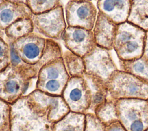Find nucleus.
Returning <instances> with one entry per match:
<instances>
[{"instance_id": "f3484780", "label": "nucleus", "mask_w": 148, "mask_h": 131, "mask_svg": "<svg viewBox=\"0 0 148 131\" xmlns=\"http://www.w3.org/2000/svg\"><path fill=\"white\" fill-rule=\"evenodd\" d=\"M127 21L148 30V0H131Z\"/></svg>"}, {"instance_id": "bb28decb", "label": "nucleus", "mask_w": 148, "mask_h": 131, "mask_svg": "<svg viewBox=\"0 0 148 131\" xmlns=\"http://www.w3.org/2000/svg\"><path fill=\"white\" fill-rule=\"evenodd\" d=\"M69 1H85V0H69ZM88 1H92V0H88Z\"/></svg>"}, {"instance_id": "6e6552de", "label": "nucleus", "mask_w": 148, "mask_h": 131, "mask_svg": "<svg viewBox=\"0 0 148 131\" xmlns=\"http://www.w3.org/2000/svg\"><path fill=\"white\" fill-rule=\"evenodd\" d=\"M34 32L46 38L61 40L67 24L62 5L50 11L33 14L31 17Z\"/></svg>"}, {"instance_id": "0eeeda50", "label": "nucleus", "mask_w": 148, "mask_h": 131, "mask_svg": "<svg viewBox=\"0 0 148 131\" xmlns=\"http://www.w3.org/2000/svg\"><path fill=\"white\" fill-rule=\"evenodd\" d=\"M117 120L130 131H143L148 124V100L124 99L116 101Z\"/></svg>"}, {"instance_id": "a878e982", "label": "nucleus", "mask_w": 148, "mask_h": 131, "mask_svg": "<svg viewBox=\"0 0 148 131\" xmlns=\"http://www.w3.org/2000/svg\"><path fill=\"white\" fill-rule=\"evenodd\" d=\"M5 1L14 2V3H26V1H27V0H5Z\"/></svg>"}, {"instance_id": "20e7f679", "label": "nucleus", "mask_w": 148, "mask_h": 131, "mask_svg": "<svg viewBox=\"0 0 148 131\" xmlns=\"http://www.w3.org/2000/svg\"><path fill=\"white\" fill-rule=\"evenodd\" d=\"M106 87L108 95L116 101L124 99L148 100V82L119 69L112 74Z\"/></svg>"}, {"instance_id": "f8f14e48", "label": "nucleus", "mask_w": 148, "mask_h": 131, "mask_svg": "<svg viewBox=\"0 0 148 131\" xmlns=\"http://www.w3.org/2000/svg\"><path fill=\"white\" fill-rule=\"evenodd\" d=\"M66 49L84 58L97 47L92 30L80 27L68 26L62 39Z\"/></svg>"}, {"instance_id": "7ed1b4c3", "label": "nucleus", "mask_w": 148, "mask_h": 131, "mask_svg": "<svg viewBox=\"0 0 148 131\" xmlns=\"http://www.w3.org/2000/svg\"><path fill=\"white\" fill-rule=\"evenodd\" d=\"M146 31L128 21L118 25L113 49L120 60L142 57Z\"/></svg>"}, {"instance_id": "dca6fc26", "label": "nucleus", "mask_w": 148, "mask_h": 131, "mask_svg": "<svg viewBox=\"0 0 148 131\" xmlns=\"http://www.w3.org/2000/svg\"><path fill=\"white\" fill-rule=\"evenodd\" d=\"M86 122V114L70 111L54 124L52 131H84Z\"/></svg>"}, {"instance_id": "f257e3e1", "label": "nucleus", "mask_w": 148, "mask_h": 131, "mask_svg": "<svg viewBox=\"0 0 148 131\" xmlns=\"http://www.w3.org/2000/svg\"><path fill=\"white\" fill-rule=\"evenodd\" d=\"M69 111L61 96L35 89L11 105V131H52Z\"/></svg>"}, {"instance_id": "b1692460", "label": "nucleus", "mask_w": 148, "mask_h": 131, "mask_svg": "<svg viewBox=\"0 0 148 131\" xmlns=\"http://www.w3.org/2000/svg\"><path fill=\"white\" fill-rule=\"evenodd\" d=\"M86 127L84 131H103L105 125L91 113L86 114Z\"/></svg>"}, {"instance_id": "393cba45", "label": "nucleus", "mask_w": 148, "mask_h": 131, "mask_svg": "<svg viewBox=\"0 0 148 131\" xmlns=\"http://www.w3.org/2000/svg\"><path fill=\"white\" fill-rule=\"evenodd\" d=\"M142 57L144 59V60L147 63H148V30L146 31V33L145 42Z\"/></svg>"}, {"instance_id": "2eb2a0df", "label": "nucleus", "mask_w": 148, "mask_h": 131, "mask_svg": "<svg viewBox=\"0 0 148 131\" xmlns=\"http://www.w3.org/2000/svg\"><path fill=\"white\" fill-rule=\"evenodd\" d=\"M131 0H97L98 11L117 24L127 21Z\"/></svg>"}, {"instance_id": "39448f33", "label": "nucleus", "mask_w": 148, "mask_h": 131, "mask_svg": "<svg viewBox=\"0 0 148 131\" xmlns=\"http://www.w3.org/2000/svg\"><path fill=\"white\" fill-rule=\"evenodd\" d=\"M109 51L97 45L83 58L85 65L84 77L89 83L106 87L112 74L119 70Z\"/></svg>"}, {"instance_id": "5701e85b", "label": "nucleus", "mask_w": 148, "mask_h": 131, "mask_svg": "<svg viewBox=\"0 0 148 131\" xmlns=\"http://www.w3.org/2000/svg\"><path fill=\"white\" fill-rule=\"evenodd\" d=\"M10 63V48L0 31V71Z\"/></svg>"}, {"instance_id": "4be33fe9", "label": "nucleus", "mask_w": 148, "mask_h": 131, "mask_svg": "<svg viewBox=\"0 0 148 131\" xmlns=\"http://www.w3.org/2000/svg\"><path fill=\"white\" fill-rule=\"evenodd\" d=\"M0 131H11V105L0 99Z\"/></svg>"}, {"instance_id": "9b49d317", "label": "nucleus", "mask_w": 148, "mask_h": 131, "mask_svg": "<svg viewBox=\"0 0 148 131\" xmlns=\"http://www.w3.org/2000/svg\"><path fill=\"white\" fill-rule=\"evenodd\" d=\"M7 40L17 56L25 63L31 65L40 60L47 43V38L35 32L14 41Z\"/></svg>"}, {"instance_id": "6ab92c4d", "label": "nucleus", "mask_w": 148, "mask_h": 131, "mask_svg": "<svg viewBox=\"0 0 148 131\" xmlns=\"http://www.w3.org/2000/svg\"><path fill=\"white\" fill-rule=\"evenodd\" d=\"M4 32L7 40L14 41L34 32L32 20L31 18L19 20L8 27Z\"/></svg>"}, {"instance_id": "9d476101", "label": "nucleus", "mask_w": 148, "mask_h": 131, "mask_svg": "<svg viewBox=\"0 0 148 131\" xmlns=\"http://www.w3.org/2000/svg\"><path fill=\"white\" fill-rule=\"evenodd\" d=\"M98 11L92 1H69L65 6L67 26L92 30Z\"/></svg>"}, {"instance_id": "aec40b11", "label": "nucleus", "mask_w": 148, "mask_h": 131, "mask_svg": "<svg viewBox=\"0 0 148 131\" xmlns=\"http://www.w3.org/2000/svg\"><path fill=\"white\" fill-rule=\"evenodd\" d=\"M119 70L148 82V63L142 57L131 60H119Z\"/></svg>"}, {"instance_id": "423d86ee", "label": "nucleus", "mask_w": 148, "mask_h": 131, "mask_svg": "<svg viewBox=\"0 0 148 131\" xmlns=\"http://www.w3.org/2000/svg\"><path fill=\"white\" fill-rule=\"evenodd\" d=\"M70 78L61 56L41 67L37 75L35 89L54 96H61Z\"/></svg>"}, {"instance_id": "1a4fd4ad", "label": "nucleus", "mask_w": 148, "mask_h": 131, "mask_svg": "<svg viewBox=\"0 0 148 131\" xmlns=\"http://www.w3.org/2000/svg\"><path fill=\"white\" fill-rule=\"evenodd\" d=\"M71 111L86 114L91 103L92 91L83 77H71L61 95Z\"/></svg>"}, {"instance_id": "a211bd4d", "label": "nucleus", "mask_w": 148, "mask_h": 131, "mask_svg": "<svg viewBox=\"0 0 148 131\" xmlns=\"http://www.w3.org/2000/svg\"><path fill=\"white\" fill-rule=\"evenodd\" d=\"M66 70L70 77H83L85 72L83 58L66 49L62 56Z\"/></svg>"}, {"instance_id": "412c9836", "label": "nucleus", "mask_w": 148, "mask_h": 131, "mask_svg": "<svg viewBox=\"0 0 148 131\" xmlns=\"http://www.w3.org/2000/svg\"><path fill=\"white\" fill-rule=\"evenodd\" d=\"M26 4L33 14L50 11L62 5L61 0H27Z\"/></svg>"}, {"instance_id": "4468645a", "label": "nucleus", "mask_w": 148, "mask_h": 131, "mask_svg": "<svg viewBox=\"0 0 148 131\" xmlns=\"http://www.w3.org/2000/svg\"><path fill=\"white\" fill-rule=\"evenodd\" d=\"M32 14L26 3L2 0L0 2V30H5L19 20L31 18Z\"/></svg>"}, {"instance_id": "ddd939ff", "label": "nucleus", "mask_w": 148, "mask_h": 131, "mask_svg": "<svg viewBox=\"0 0 148 131\" xmlns=\"http://www.w3.org/2000/svg\"><path fill=\"white\" fill-rule=\"evenodd\" d=\"M117 26L118 24L98 11L92 29L97 45L109 51L113 49Z\"/></svg>"}, {"instance_id": "f03ea898", "label": "nucleus", "mask_w": 148, "mask_h": 131, "mask_svg": "<svg viewBox=\"0 0 148 131\" xmlns=\"http://www.w3.org/2000/svg\"><path fill=\"white\" fill-rule=\"evenodd\" d=\"M38 72L34 65L22 60L17 65L10 63L0 71V99L13 105L26 94Z\"/></svg>"}]
</instances>
